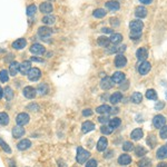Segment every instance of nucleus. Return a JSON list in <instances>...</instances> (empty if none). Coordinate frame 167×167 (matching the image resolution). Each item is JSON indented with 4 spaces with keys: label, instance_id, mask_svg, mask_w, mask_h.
Returning <instances> with one entry per match:
<instances>
[{
    "label": "nucleus",
    "instance_id": "nucleus-1",
    "mask_svg": "<svg viewBox=\"0 0 167 167\" xmlns=\"http://www.w3.org/2000/svg\"><path fill=\"white\" fill-rule=\"evenodd\" d=\"M89 152H87L85 151L82 147H78L77 149V157H76V160H77V163L78 164H85L87 162V160L89 158Z\"/></svg>",
    "mask_w": 167,
    "mask_h": 167
},
{
    "label": "nucleus",
    "instance_id": "nucleus-2",
    "mask_svg": "<svg viewBox=\"0 0 167 167\" xmlns=\"http://www.w3.org/2000/svg\"><path fill=\"white\" fill-rule=\"evenodd\" d=\"M28 76V79L30 80V82H37L39 78L41 77V71H40V69L39 68H31L30 70H29V73L27 74Z\"/></svg>",
    "mask_w": 167,
    "mask_h": 167
},
{
    "label": "nucleus",
    "instance_id": "nucleus-3",
    "mask_svg": "<svg viewBox=\"0 0 167 167\" xmlns=\"http://www.w3.org/2000/svg\"><path fill=\"white\" fill-rule=\"evenodd\" d=\"M29 121H30V117H29V115L27 113H20L18 114V116L16 117V123L19 126L27 125L29 123Z\"/></svg>",
    "mask_w": 167,
    "mask_h": 167
},
{
    "label": "nucleus",
    "instance_id": "nucleus-4",
    "mask_svg": "<svg viewBox=\"0 0 167 167\" xmlns=\"http://www.w3.org/2000/svg\"><path fill=\"white\" fill-rule=\"evenodd\" d=\"M22 94L23 96L26 98H28V99H34L36 97V95H37V90L34 87H31V86H27V87L23 88Z\"/></svg>",
    "mask_w": 167,
    "mask_h": 167
},
{
    "label": "nucleus",
    "instance_id": "nucleus-5",
    "mask_svg": "<svg viewBox=\"0 0 167 167\" xmlns=\"http://www.w3.org/2000/svg\"><path fill=\"white\" fill-rule=\"evenodd\" d=\"M151 68H152V65H151V62L143 61L139 65V66H138V73H139L142 76H145V75H147L148 73H149Z\"/></svg>",
    "mask_w": 167,
    "mask_h": 167
},
{
    "label": "nucleus",
    "instance_id": "nucleus-6",
    "mask_svg": "<svg viewBox=\"0 0 167 167\" xmlns=\"http://www.w3.org/2000/svg\"><path fill=\"white\" fill-rule=\"evenodd\" d=\"M165 123H166V119H165V117L163 115H157L153 119V124H154V126H155L156 128H162V127H164Z\"/></svg>",
    "mask_w": 167,
    "mask_h": 167
},
{
    "label": "nucleus",
    "instance_id": "nucleus-7",
    "mask_svg": "<svg viewBox=\"0 0 167 167\" xmlns=\"http://www.w3.org/2000/svg\"><path fill=\"white\" fill-rule=\"evenodd\" d=\"M113 86H114V82H113V79H112V78L105 77V78H103V79H101V82H100V87H101V88H103L104 90L110 89V88H112Z\"/></svg>",
    "mask_w": 167,
    "mask_h": 167
},
{
    "label": "nucleus",
    "instance_id": "nucleus-8",
    "mask_svg": "<svg viewBox=\"0 0 167 167\" xmlns=\"http://www.w3.org/2000/svg\"><path fill=\"white\" fill-rule=\"evenodd\" d=\"M30 52L34 55H43L45 54V47L40 43H34L30 47Z\"/></svg>",
    "mask_w": 167,
    "mask_h": 167
},
{
    "label": "nucleus",
    "instance_id": "nucleus-9",
    "mask_svg": "<svg viewBox=\"0 0 167 167\" xmlns=\"http://www.w3.org/2000/svg\"><path fill=\"white\" fill-rule=\"evenodd\" d=\"M26 45H27V40L23 38H20V39H17L16 41H13L11 46L16 50H21V49H23L26 47Z\"/></svg>",
    "mask_w": 167,
    "mask_h": 167
},
{
    "label": "nucleus",
    "instance_id": "nucleus-10",
    "mask_svg": "<svg viewBox=\"0 0 167 167\" xmlns=\"http://www.w3.org/2000/svg\"><path fill=\"white\" fill-rule=\"evenodd\" d=\"M129 27L132 31H142L143 27H144V23L140 20H132L129 23Z\"/></svg>",
    "mask_w": 167,
    "mask_h": 167
},
{
    "label": "nucleus",
    "instance_id": "nucleus-11",
    "mask_svg": "<svg viewBox=\"0 0 167 167\" xmlns=\"http://www.w3.org/2000/svg\"><path fill=\"white\" fill-rule=\"evenodd\" d=\"M126 64H127V59L124 55H117L116 58H115V66L118 67V68H121V67L126 66Z\"/></svg>",
    "mask_w": 167,
    "mask_h": 167
},
{
    "label": "nucleus",
    "instance_id": "nucleus-12",
    "mask_svg": "<svg viewBox=\"0 0 167 167\" xmlns=\"http://www.w3.org/2000/svg\"><path fill=\"white\" fill-rule=\"evenodd\" d=\"M25 135V128H22V126L17 125L12 128V136L15 138H21Z\"/></svg>",
    "mask_w": 167,
    "mask_h": 167
},
{
    "label": "nucleus",
    "instance_id": "nucleus-13",
    "mask_svg": "<svg viewBox=\"0 0 167 167\" xmlns=\"http://www.w3.org/2000/svg\"><path fill=\"white\" fill-rule=\"evenodd\" d=\"M136 57L140 61H146V59L148 57V51L146 48H139L136 52Z\"/></svg>",
    "mask_w": 167,
    "mask_h": 167
},
{
    "label": "nucleus",
    "instance_id": "nucleus-14",
    "mask_svg": "<svg viewBox=\"0 0 167 167\" xmlns=\"http://www.w3.org/2000/svg\"><path fill=\"white\" fill-rule=\"evenodd\" d=\"M52 34V30H51L49 27H40L38 29V35L39 37H41V38H47V37H49V36Z\"/></svg>",
    "mask_w": 167,
    "mask_h": 167
},
{
    "label": "nucleus",
    "instance_id": "nucleus-15",
    "mask_svg": "<svg viewBox=\"0 0 167 167\" xmlns=\"http://www.w3.org/2000/svg\"><path fill=\"white\" fill-rule=\"evenodd\" d=\"M30 69H31V64H30V61L26 60V61H23V62H21V64H20L19 71L22 75H27L28 73H29V70H30Z\"/></svg>",
    "mask_w": 167,
    "mask_h": 167
},
{
    "label": "nucleus",
    "instance_id": "nucleus-16",
    "mask_svg": "<svg viewBox=\"0 0 167 167\" xmlns=\"http://www.w3.org/2000/svg\"><path fill=\"white\" fill-rule=\"evenodd\" d=\"M135 16H136L137 18H140V19L145 18L147 16V9L145 7H143V6H138L135 9Z\"/></svg>",
    "mask_w": 167,
    "mask_h": 167
},
{
    "label": "nucleus",
    "instance_id": "nucleus-17",
    "mask_svg": "<svg viewBox=\"0 0 167 167\" xmlns=\"http://www.w3.org/2000/svg\"><path fill=\"white\" fill-rule=\"evenodd\" d=\"M118 163L121 164V166H126V165H129L132 163V157L127 154H123V155L119 156L118 158Z\"/></svg>",
    "mask_w": 167,
    "mask_h": 167
},
{
    "label": "nucleus",
    "instance_id": "nucleus-18",
    "mask_svg": "<svg viewBox=\"0 0 167 167\" xmlns=\"http://www.w3.org/2000/svg\"><path fill=\"white\" fill-rule=\"evenodd\" d=\"M39 9H40V11L43 12V13H50V12H52V9H54V7H52V4H50V2H43V4H40V7H39Z\"/></svg>",
    "mask_w": 167,
    "mask_h": 167
},
{
    "label": "nucleus",
    "instance_id": "nucleus-19",
    "mask_svg": "<svg viewBox=\"0 0 167 167\" xmlns=\"http://www.w3.org/2000/svg\"><path fill=\"white\" fill-rule=\"evenodd\" d=\"M107 145H108V140L106 137H100V139L98 140L97 143V149L99 152H104L106 151V148H107Z\"/></svg>",
    "mask_w": 167,
    "mask_h": 167
},
{
    "label": "nucleus",
    "instance_id": "nucleus-20",
    "mask_svg": "<svg viewBox=\"0 0 167 167\" xmlns=\"http://www.w3.org/2000/svg\"><path fill=\"white\" fill-rule=\"evenodd\" d=\"M94 128H95V125H94V123H91V121H84L82 125V133H85V134L94 130Z\"/></svg>",
    "mask_w": 167,
    "mask_h": 167
},
{
    "label": "nucleus",
    "instance_id": "nucleus-21",
    "mask_svg": "<svg viewBox=\"0 0 167 167\" xmlns=\"http://www.w3.org/2000/svg\"><path fill=\"white\" fill-rule=\"evenodd\" d=\"M31 146V142L29 139H22L20 140L18 145H17V148L19 149V151H26L28 148H30Z\"/></svg>",
    "mask_w": 167,
    "mask_h": 167
},
{
    "label": "nucleus",
    "instance_id": "nucleus-22",
    "mask_svg": "<svg viewBox=\"0 0 167 167\" xmlns=\"http://www.w3.org/2000/svg\"><path fill=\"white\" fill-rule=\"evenodd\" d=\"M19 66H20L19 62L12 61L10 64V66H9V74L11 75V76H16V75L18 74V71H19Z\"/></svg>",
    "mask_w": 167,
    "mask_h": 167
},
{
    "label": "nucleus",
    "instance_id": "nucleus-23",
    "mask_svg": "<svg viewBox=\"0 0 167 167\" xmlns=\"http://www.w3.org/2000/svg\"><path fill=\"white\" fill-rule=\"evenodd\" d=\"M114 82H116V84H121L125 80V74L124 73H121V71H116L115 74L113 75V77H112Z\"/></svg>",
    "mask_w": 167,
    "mask_h": 167
},
{
    "label": "nucleus",
    "instance_id": "nucleus-24",
    "mask_svg": "<svg viewBox=\"0 0 167 167\" xmlns=\"http://www.w3.org/2000/svg\"><path fill=\"white\" fill-rule=\"evenodd\" d=\"M106 7L108 8L109 10H112V11H116L119 9V2L116 1V0H110V1H107L106 2Z\"/></svg>",
    "mask_w": 167,
    "mask_h": 167
},
{
    "label": "nucleus",
    "instance_id": "nucleus-25",
    "mask_svg": "<svg viewBox=\"0 0 167 167\" xmlns=\"http://www.w3.org/2000/svg\"><path fill=\"white\" fill-rule=\"evenodd\" d=\"M4 96L6 97L7 101L12 100V98H13V90L11 89V87H9V86H6V87H4Z\"/></svg>",
    "mask_w": 167,
    "mask_h": 167
},
{
    "label": "nucleus",
    "instance_id": "nucleus-26",
    "mask_svg": "<svg viewBox=\"0 0 167 167\" xmlns=\"http://www.w3.org/2000/svg\"><path fill=\"white\" fill-rule=\"evenodd\" d=\"M121 99H123V95H121V93H119V91L114 93L113 95L110 96V103L114 104V105H116L119 101H121Z\"/></svg>",
    "mask_w": 167,
    "mask_h": 167
},
{
    "label": "nucleus",
    "instance_id": "nucleus-27",
    "mask_svg": "<svg viewBox=\"0 0 167 167\" xmlns=\"http://www.w3.org/2000/svg\"><path fill=\"white\" fill-rule=\"evenodd\" d=\"M143 135H144V133H143V130L140 128H136L134 129L132 132V135H130V137H132V139L134 140H138L140 139L142 137H143Z\"/></svg>",
    "mask_w": 167,
    "mask_h": 167
},
{
    "label": "nucleus",
    "instance_id": "nucleus-28",
    "mask_svg": "<svg viewBox=\"0 0 167 167\" xmlns=\"http://www.w3.org/2000/svg\"><path fill=\"white\" fill-rule=\"evenodd\" d=\"M157 158L158 160H165L167 158V146H163L157 151Z\"/></svg>",
    "mask_w": 167,
    "mask_h": 167
},
{
    "label": "nucleus",
    "instance_id": "nucleus-29",
    "mask_svg": "<svg viewBox=\"0 0 167 167\" xmlns=\"http://www.w3.org/2000/svg\"><path fill=\"white\" fill-rule=\"evenodd\" d=\"M110 110H112V108H110L108 105H101L96 108V112H97L98 114H103V115L110 113Z\"/></svg>",
    "mask_w": 167,
    "mask_h": 167
},
{
    "label": "nucleus",
    "instance_id": "nucleus-30",
    "mask_svg": "<svg viewBox=\"0 0 167 167\" xmlns=\"http://www.w3.org/2000/svg\"><path fill=\"white\" fill-rule=\"evenodd\" d=\"M110 43H114V45H116V43H119L123 40V36L121 34H113L112 37H110Z\"/></svg>",
    "mask_w": 167,
    "mask_h": 167
},
{
    "label": "nucleus",
    "instance_id": "nucleus-31",
    "mask_svg": "<svg viewBox=\"0 0 167 167\" xmlns=\"http://www.w3.org/2000/svg\"><path fill=\"white\" fill-rule=\"evenodd\" d=\"M106 15H107L106 10H105V9H101V8H99V9H96V10L94 11V13H93V16L95 17V18H104Z\"/></svg>",
    "mask_w": 167,
    "mask_h": 167
},
{
    "label": "nucleus",
    "instance_id": "nucleus-32",
    "mask_svg": "<svg viewBox=\"0 0 167 167\" xmlns=\"http://www.w3.org/2000/svg\"><path fill=\"white\" fill-rule=\"evenodd\" d=\"M37 93L40 94V95H46L48 93V86L46 84H39L38 87H37Z\"/></svg>",
    "mask_w": 167,
    "mask_h": 167
},
{
    "label": "nucleus",
    "instance_id": "nucleus-33",
    "mask_svg": "<svg viewBox=\"0 0 167 167\" xmlns=\"http://www.w3.org/2000/svg\"><path fill=\"white\" fill-rule=\"evenodd\" d=\"M9 80V71L6 69L0 70V82H7Z\"/></svg>",
    "mask_w": 167,
    "mask_h": 167
},
{
    "label": "nucleus",
    "instance_id": "nucleus-34",
    "mask_svg": "<svg viewBox=\"0 0 167 167\" xmlns=\"http://www.w3.org/2000/svg\"><path fill=\"white\" fill-rule=\"evenodd\" d=\"M97 41H98V45H99V46H101V47H107L109 43H110V39L103 36V37H99V38H98Z\"/></svg>",
    "mask_w": 167,
    "mask_h": 167
},
{
    "label": "nucleus",
    "instance_id": "nucleus-35",
    "mask_svg": "<svg viewBox=\"0 0 167 167\" xmlns=\"http://www.w3.org/2000/svg\"><path fill=\"white\" fill-rule=\"evenodd\" d=\"M9 124V116L7 113H0V125L6 126Z\"/></svg>",
    "mask_w": 167,
    "mask_h": 167
},
{
    "label": "nucleus",
    "instance_id": "nucleus-36",
    "mask_svg": "<svg viewBox=\"0 0 167 167\" xmlns=\"http://www.w3.org/2000/svg\"><path fill=\"white\" fill-rule=\"evenodd\" d=\"M121 121L118 118V117H115V118H113V119L109 121V126L114 129L117 128L118 126H121Z\"/></svg>",
    "mask_w": 167,
    "mask_h": 167
},
{
    "label": "nucleus",
    "instance_id": "nucleus-37",
    "mask_svg": "<svg viewBox=\"0 0 167 167\" xmlns=\"http://www.w3.org/2000/svg\"><path fill=\"white\" fill-rule=\"evenodd\" d=\"M143 99V96H142V94L136 91V93H134L132 95V101L134 104H139L140 101Z\"/></svg>",
    "mask_w": 167,
    "mask_h": 167
},
{
    "label": "nucleus",
    "instance_id": "nucleus-38",
    "mask_svg": "<svg viewBox=\"0 0 167 167\" xmlns=\"http://www.w3.org/2000/svg\"><path fill=\"white\" fill-rule=\"evenodd\" d=\"M0 147L4 149V152L8 153V154H11V148L9 147V145L2 138H0Z\"/></svg>",
    "mask_w": 167,
    "mask_h": 167
},
{
    "label": "nucleus",
    "instance_id": "nucleus-39",
    "mask_svg": "<svg viewBox=\"0 0 167 167\" xmlns=\"http://www.w3.org/2000/svg\"><path fill=\"white\" fill-rule=\"evenodd\" d=\"M55 21H56V18L54 16H46L43 18V22L45 25H54Z\"/></svg>",
    "mask_w": 167,
    "mask_h": 167
},
{
    "label": "nucleus",
    "instance_id": "nucleus-40",
    "mask_svg": "<svg viewBox=\"0 0 167 167\" xmlns=\"http://www.w3.org/2000/svg\"><path fill=\"white\" fill-rule=\"evenodd\" d=\"M146 97L148 99H152V100H156L157 99V94L154 89H148L146 91Z\"/></svg>",
    "mask_w": 167,
    "mask_h": 167
},
{
    "label": "nucleus",
    "instance_id": "nucleus-41",
    "mask_svg": "<svg viewBox=\"0 0 167 167\" xmlns=\"http://www.w3.org/2000/svg\"><path fill=\"white\" fill-rule=\"evenodd\" d=\"M114 128H112L110 126H106V125H104V126H101L100 127V132L104 134V135H110L112 133H113Z\"/></svg>",
    "mask_w": 167,
    "mask_h": 167
},
{
    "label": "nucleus",
    "instance_id": "nucleus-42",
    "mask_svg": "<svg viewBox=\"0 0 167 167\" xmlns=\"http://www.w3.org/2000/svg\"><path fill=\"white\" fill-rule=\"evenodd\" d=\"M146 153H147V151H146L143 146H137V147L135 148V154H136L137 156H144V155H146Z\"/></svg>",
    "mask_w": 167,
    "mask_h": 167
},
{
    "label": "nucleus",
    "instance_id": "nucleus-43",
    "mask_svg": "<svg viewBox=\"0 0 167 167\" xmlns=\"http://www.w3.org/2000/svg\"><path fill=\"white\" fill-rule=\"evenodd\" d=\"M123 149L125 152H130V151L134 149V145H133L132 142H125L123 144Z\"/></svg>",
    "mask_w": 167,
    "mask_h": 167
},
{
    "label": "nucleus",
    "instance_id": "nucleus-44",
    "mask_svg": "<svg viewBox=\"0 0 167 167\" xmlns=\"http://www.w3.org/2000/svg\"><path fill=\"white\" fill-rule=\"evenodd\" d=\"M138 166L139 167H149L151 166V160L148 158H143L138 162Z\"/></svg>",
    "mask_w": 167,
    "mask_h": 167
},
{
    "label": "nucleus",
    "instance_id": "nucleus-45",
    "mask_svg": "<svg viewBox=\"0 0 167 167\" xmlns=\"http://www.w3.org/2000/svg\"><path fill=\"white\" fill-rule=\"evenodd\" d=\"M129 37H130V39H133V40H138V39L142 37V31H132Z\"/></svg>",
    "mask_w": 167,
    "mask_h": 167
},
{
    "label": "nucleus",
    "instance_id": "nucleus-46",
    "mask_svg": "<svg viewBox=\"0 0 167 167\" xmlns=\"http://www.w3.org/2000/svg\"><path fill=\"white\" fill-rule=\"evenodd\" d=\"M36 10H37V7H36L35 4H30V6H28L27 7V15L28 16L35 15Z\"/></svg>",
    "mask_w": 167,
    "mask_h": 167
},
{
    "label": "nucleus",
    "instance_id": "nucleus-47",
    "mask_svg": "<svg viewBox=\"0 0 167 167\" xmlns=\"http://www.w3.org/2000/svg\"><path fill=\"white\" fill-rule=\"evenodd\" d=\"M147 144L151 146V147H154L156 144V137L154 135H151V136H148V139H147Z\"/></svg>",
    "mask_w": 167,
    "mask_h": 167
},
{
    "label": "nucleus",
    "instance_id": "nucleus-48",
    "mask_svg": "<svg viewBox=\"0 0 167 167\" xmlns=\"http://www.w3.org/2000/svg\"><path fill=\"white\" fill-rule=\"evenodd\" d=\"M160 138H163V139H166L167 138V126H164V127L160 128Z\"/></svg>",
    "mask_w": 167,
    "mask_h": 167
},
{
    "label": "nucleus",
    "instance_id": "nucleus-49",
    "mask_svg": "<svg viewBox=\"0 0 167 167\" xmlns=\"http://www.w3.org/2000/svg\"><path fill=\"white\" fill-rule=\"evenodd\" d=\"M98 163L96 160H90L87 162V164H86V167H97Z\"/></svg>",
    "mask_w": 167,
    "mask_h": 167
},
{
    "label": "nucleus",
    "instance_id": "nucleus-50",
    "mask_svg": "<svg viewBox=\"0 0 167 167\" xmlns=\"http://www.w3.org/2000/svg\"><path fill=\"white\" fill-rule=\"evenodd\" d=\"M164 107H165L164 101H157L155 104V109H157V110H160V109H163Z\"/></svg>",
    "mask_w": 167,
    "mask_h": 167
},
{
    "label": "nucleus",
    "instance_id": "nucleus-51",
    "mask_svg": "<svg viewBox=\"0 0 167 167\" xmlns=\"http://www.w3.org/2000/svg\"><path fill=\"white\" fill-rule=\"evenodd\" d=\"M98 121L101 123V124H106V123H108L109 121V119H108V117L104 115V116H100L99 118H98Z\"/></svg>",
    "mask_w": 167,
    "mask_h": 167
},
{
    "label": "nucleus",
    "instance_id": "nucleus-52",
    "mask_svg": "<svg viewBox=\"0 0 167 167\" xmlns=\"http://www.w3.org/2000/svg\"><path fill=\"white\" fill-rule=\"evenodd\" d=\"M82 115H84L85 117L91 116V115H93V112H91V109H89V108L84 109V110H82Z\"/></svg>",
    "mask_w": 167,
    "mask_h": 167
},
{
    "label": "nucleus",
    "instance_id": "nucleus-53",
    "mask_svg": "<svg viewBox=\"0 0 167 167\" xmlns=\"http://www.w3.org/2000/svg\"><path fill=\"white\" fill-rule=\"evenodd\" d=\"M110 22H112V25H113V26H118V25H119V22H118V19H117V18H112V19H110Z\"/></svg>",
    "mask_w": 167,
    "mask_h": 167
},
{
    "label": "nucleus",
    "instance_id": "nucleus-54",
    "mask_svg": "<svg viewBox=\"0 0 167 167\" xmlns=\"http://www.w3.org/2000/svg\"><path fill=\"white\" fill-rule=\"evenodd\" d=\"M101 31H103L104 34H112V32H113V30H112L110 28H103Z\"/></svg>",
    "mask_w": 167,
    "mask_h": 167
},
{
    "label": "nucleus",
    "instance_id": "nucleus-55",
    "mask_svg": "<svg viewBox=\"0 0 167 167\" xmlns=\"http://www.w3.org/2000/svg\"><path fill=\"white\" fill-rule=\"evenodd\" d=\"M142 4H152V1L153 0H139Z\"/></svg>",
    "mask_w": 167,
    "mask_h": 167
},
{
    "label": "nucleus",
    "instance_id": "nucleus-56",
    "mask_svg": "<svg viewBox=\"0 0 167 167\" xmlns=\"http://www.w3.org/2000/svg\"><path fill=\"white\" fill-rule=\"evenodd\" d=\"M112 155H113V151H110V152L106 153V155H104V156H105V158H110V157H112Z\"/></svg>",
    "mask_w": 167,
    "mask_h": 167
},
{
    "label": "nucleus",
    "instance_id": "nucleus-57",
    "mask_svg": "<svg viewBox=\"0 0 167 167\" xmlns=\"http://www.w3.org/2000/svg\"><path fill=\"white\" fill-rule=\"evenodd\" d=\"M8 163H9V166L10 167H16V165H15V162L12 160H8Z\"/></svg>",
    "mask_w": 167,
    "mask_h": 167
},
{
    "label": "nucleus",
    "instance_id": "nucleus-58",
    "mask_svg": "<svg viewBox=\"0 0 167 167\" xmlns=\"http://www.w3.org/2000/svg\"><path fill=\"white\" fill-rule=\"evenodd\" d=\"M157 167H167V163H160L158 165H157Z\"/></svg>",
    "mask_w": 167,
    "mask_h": 167
},
{
    "label": "nucleus",
    "instance_id": "nucleus-59",
    "mask_svg": "<svg viewBox=\"0 0 167 167\" xmlns=\"http://www.w3.org/2000/svg\"><path fill=\"white\" fill-rule=\"evenodd\" d=\"M4 97V89L1 88V86H0V99Z\"/></svg>",
    "mask_w": 167,
    "mask_h": 167
},
{
    "label": "nucleus",
    "instance_id": "nucleus-60",
    "mask_svg": "<svg viewBox=\"0 0 167 167\" xmlns=\"http://www.w3.org/2000/svg\"><path fill=\"white\" fill-rule=\"evenodd\" d=\"M31 60H32V61H39V62H43V60H41V59H37V58H35V57H31Z\"/></svg>",
    "mask_w": 167,
    "mask_h": 167
},
{
    "label": "nucleus",
    "instance_id": "nucleus-61",
    "mask_svg": "<svg viewBox=\"0 0 167 167\" xmlns=\"http://www.w3.org/2000/svg\"><path fill=\"white\" fill-rule=\"evenodd\" d=\"M118 110H119L118 108H114V109H112V110H110V113H112V114H117V113H118Z\"/></svg>",
    "mask_w": 167,
    "mask_h": 167
},
{
    "label": "nucleus",
    "instance_id": "nucleus-62",
    "mask_svg": "<svg viewBox=\"0 0 167 167\" xmlns=\"http://www.w3.org/2000/svg\"><path fill=\"white\" fill-rule=\"evenodd\" d=\"M166 98H167V91H166Z\"/></svg>",
    "mask_w": 167,
    "mask_h": 167
}]
</instances>
